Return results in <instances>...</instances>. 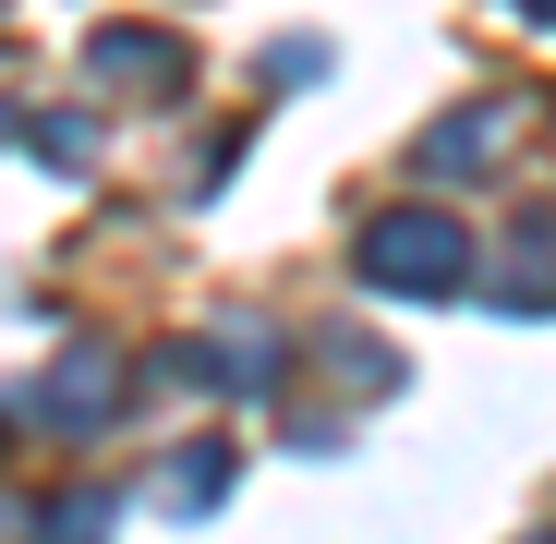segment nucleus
Instances as JSON below:
<instances>
[{"label":"nucleus","mask_w":556,"mask_h":544,"mask_svg":"<svg viewBox=\"0 0 556 544\" xmlns=\"http://www.w3.org/2000/svg\"><path fill=\"white\" fill-rule=\"evenodd\" d=\"M520 13H532V25H556V0H520Z\"/></svg>","instance_id":"nucleus-4"},{"label":"nucleus","mask_w":556,"mask_h":544,"mask_svg":"<svg viewBox=\"0 0 556 544\" xmlns=\"http://www.w3.org/2000/svg\"><path fill=\"white\" fill-rule=\"evenodd\" d=\"M85 73H110V85H181V37H134V25H110L98 49H85Z\"/></svg>","instance_id":"nucleus-2"},{"label":"nucleus","mask_w":556,"mask_h":544,"mask_svg":"<svg viewBox=\"0 0 556 544\" xmlns=\"http://www.w3.org/2000/svg\"><path fill=\"white\" fill-rule=\"evenodd\" d=\"M363 279H376V291H400V303H447L459 279H472V242H459L435 206H400V218H376V230H363Z\"/></svg>","instance_id":"nucleus-1"},{"label":"nucleus","mask_w":556,"mask_h":544,"mask_svg":"<svg viewBox=\"0 0 556 544\" xmlns=\"http://www.w3.org/2000/svg\"><path fill=\"white\" fill-rule=\"evenodd\" d=\"M218 472H230L218 447H194V460H169V508H206V496H218Z\"/></svg>","instance_id":"nucleus-3"},{"label":"nucleus","mask_w":556,"mask_h":544,"mask_svg":"<svg viewBox=\"0 0 556 544\" xmlns=\"http://www.w3.org/2000/svg\"><path fill=\"white\" fill-rule=\"evenodd\" d=\"M544 544H556V532H544Z\"/></svg>","instance_id":"nucleus-5"}]
</instances>
